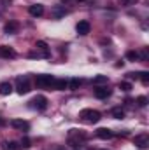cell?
Instances as JSON below:
<instances>
[{
	"label": "cell",
	"mask_w": 149,
	"mask_h": 150,
	"mask_svg": "<svg viewBox=\"0 0 149 150\" xmlns=\"http://www.w3.org/2000/svg\"><path fill=\"white\" fill-rule=\"evenodd\" d=\"M97 136L100 140H111L112 136H114V133H112L111 129H107V127H98L97 129Z\"/></svg>",
	"instance_id": "cell-14"
},
{
	"label": "cell",
	"mask_w": 149,
	"mask_h": 150,
	"mask_svg": "<svg viewBox=\"0 0 149 150\" xmlns=\"http://www.w3.org/2000/svg\"><path fill=\"white\" fill-rule=\"evenodd\" d=\"M11 126L14 127V129H18V131H30V124L27 122V120H21V119H14V120H11Z\"/></svg>",
	"instance_id": "cell-8"
},
{
	"label": "cell",
	"mask_w": 149,
	"mask_h": 150,
	"mask_svg": "<svg viewBox=\"0 0 149 150\" xmlns=\"http://www.w3.org/2000/svg\"><path fill=\"white\" fill-rule=\"evenodd\" d=\"M0 126H5V120H4V117H0Z\"/></svg>",
	"instance_id": "cell-29"
},
{
	"label": "cell",
	"mask_w": 149,
	"mask_h": 150,
	"mask_svg": "<svg viewBox=\"0 0 149 150\" xmlns=\"http://www.w3.org/2000/svg\"><path fill=\"white\" fill-rule=\"evenodd\" d=\"M51 87L56 89V91H65V89H69V80L67 79H54Z\"/></svg>",
	"instance_id": "cell-13"
},
{
	"label": "cell",
	"mask_w": 149,
	"mask_h": 150,
	"mask_svg": "<svg viewBox=\"0 0 149 150\" xmlns=\"http://www.w3.org/2000/svg\"><path fill=\"white\" fill-rule=\"evenodd\" d=\"M19 147H23V149H30V147H32V142H30L28 138H23V140L19 142Z\"/></svg>",
	"instance_id": "cell-26"
},
{
	"label": "cell",
	"mask_w": 149,
	"mask_h": 150,
	"mask_svg": "<svg viewBox=\"0 0 149 150\" xmlns=\"http://www.w3.org/2000/svg\"><path fill=\"white\" fill-rule=\"evenodd\" d=\"M35 49H37L39 58H49V56H51V51H49V47H47V44H46L44 40H37Z\"/></svg>",
	"instance_id": "cell-6"
},
{
	"label": "cell",
	"mask_w": 149,
	"mask_h": 150,
	"mask_svg": "<svg viewBox=\"0 0 149 150\" xmlns=\"http://www.w3.org/2000/svg\"><path fill=\"white\" fill-rule=\"evenodd\" d=\"M107 82V75H97L93 77V84H105Z\"/></svg>",
	"instance_id": "cell-22"
},
{
	"label": "cell",
	"mask_w": 149,
	"mask_h": 150,
	"mask_svg": "<svg viewBox=\"0 0 149 150\" xmlns=\"http://www.w3.org/2000/svg\"><path fill=\"white\" fill-rule=\"evenodd\" d=\"M67 12H69V11H67L63 5H56V7L51 11V14H53V18H54V19H60V18H63Z\"/></svg>",
	"instance_id": "cell-16"
},
{
	"label": "cell",
	"mask_w": 149,
	"mask_h": 150,
	"mask_svg": "<svg viewBox=\"0 0 149 150\" xmlns=\"http://www.w3.org/2000/svg\"><path fill=\"white\" fill-rule=\"evenodd\" d=\"M139 59H140V61H149V51L146 49V47L139 52Z\"/></svg>",
	"instance_id": "cell-24"
},
{
	"label": "cell",
	"mask_w": 149,
	"mask_h": 150,
	"mask_svg": "<svg viewBox=\"0 0 149 150\" xmlns=\"http://www.w3.org/2000/svg\"><path fill=\"white\" fill-rule=\"evenodd\" d=\"M30 108H34V110H46L47 108V98L42 96V94H37L35 98L30 100Z\"/></svg>",
	"instance_id": "cell-3"
},
{
	"label": "cell",
	"mask_w": 149,
	"mask_h": 150,
	"mask_svg": "<svg viewBox=\"0 0 149 150\" xmlns=\"http://www.w3.org/2000/svg\"><path fill=\"white\" fill-rule=\"evenodd\" d=\"M137 105H139V107H146V105H148V98H146V96H139V98H137Z\"/></svg>",
	"instance_id": "cell-27"
},
{
	"label": "cell",
	"mask_w": 149,
	"mask_h": 150,
	"mask_svg": "<svg viewBox=\"0 0 149 150\" xmlns=\"http://www.w3.org/2000/svg\"><path fill=\"white\" fill-rule=\"evenodd\" d=\"M79 117L84 122H88V124H97L102 119V113L98 112V110H93V108H84V110H81Z\"/></svg>",
	"instance_id": "cell-1"
},
{
	"label": "cell",
	"mask_w": 149,
	"mask_h": 150,
	"mask_svg": "<svg viewBox=\"0 0 149 150\" xmlns=\"http://www.w3.org/2000/svg\"><path fill=\"white\" fill-rule=\"evenodd\" d=\"M112 117H116V119H125V110H123L121 107L112 108Z\"/></svg>",
	"instance_id": "cell-19"
},
{
	"label": "cell",
	"mask_w": 149,
	"mask_h": 150,
	"mask_svg": "<svg viewBox=\"0 0 149 150\" xmlns=\"http://www.w3.org/2000/svg\"><path fill=\"white\" fill-rule=\"evenodd\" d=\"M16 91H18V94H27V93H30L28 77H18V79H16Z\"/></svg>",
	"instance_id": "cell-5"
},
{
	"label": "cell",
	"mask_w": 149,
	"mask_h": 150,
	"mask_svg": "<svg viewBox=\"0 0 149 150\" xmlns=\"http://www.w3.org/2000/svg\"><path fill=\"white\" fill-rule=\"evenodd\" d=\"M133 143H135L139 149H146V147L149 145V134H146V133L137 134V136L133 138Z\"/></svg>",
	"instance_id": "cell-9"
},
{
	"label": "cell",
	"mask_w": 149,
	"mask_h": 150,
	"mask_svg": "<svg viewBox=\"0 0 149 150\" xmlns=\"http://www.w3.org/2000/svg\"><path fill=\"white\" fill-rule=\"evenodd\" d=\"M86 140V134L84 133H79L77 129H72L70 134H69V143L70 147H81V143Z\"/></svg>",
	"instance_id": "cell-4"
},
{
	"label": "cell",
	"mask_w": 149,
	"mask_h": 150,
	"mask_svg": "<svg viewBox=\"0 0 149 150\" xmlns=\"http://www.w3.org/2000/svg\"><path fill=\"white\" fill-rule=\"evenodd\" d=\"M139 79H140L144 84H149V74L148 72H139Z\"/></svg>",
	"instance_id": "cell-25"
},
{
	"label": "cell",
	"mask_w": 149,
	"mask_h": 150,
	"mask_svg": "<svg viewBox=\"0 0 149 150\" xmlns=\"http://www.w3.org/2000/svg\"><path fill=\"white\" fill-rule=\"evenodd\" d=\"M18 30H19V23H18V21H9V23L4 26V32H5L7 35H14V33H18Z\"/></svg>",
	"instance_id": "cell-12"
},
{
	"label": "cell",
	"mask_w": 149,
	"mask_h": 150,
	"mask_svg": "<svg viewBox=\"0 0 149 150\" xmlns=\"http://www.w3.org/2000/svg\"><path fill=\"white\" fill-rule=\"evenodd\" d=\"M126 5H133V4H137V0H123Z\"/></svg>",
	"instance_id": "cell-28"
},
{
	"label": "cell",
	"mask_w": 149,
	"mask_h": 150,
	"mask_svg": "<svg viewBox=\"0 0 149 150\" xmlns=\"http://www.w3.org/2000/svg\"><path fill=\"white\" fill-rule=\"evenodd\" d=\"M119 89L125 91V93H130V91L133 89V86H132L130 82H121V84H119Z\"/></svg>",
	"instance_id": "cell-23"
},
{
	"label": "cell",
	"mask_w": 149,
	"mask_h": 150,
	"mask_svg": "<svg viewBox=\"0 0 149 150\" xmlns=\"http://www.w3.org/2000/svg\"><path fill=\"white\" fill-rule=\"evenodd\" d=\"M126 59H130V61H139V52H137V51H128V52H126Z\"/></svg>",
	"instance_id": "cell-21"
},
{
	"label": "cell",
	"mask_w": 149,
	"mask_h": 150,
	"mask_svg": "<svg viewBox=\"0 0 149 150\" xmlns=\"http://www.w3.org/2000/svg\"><path fill=\"white\" fill-rule=\"evenodd\" d=\"M19 145L16 142H4V150H18Z\"/></svg>",
	"instance_id": "cell-20"
},
{
	"label": "cell",
	"mask_w": 149,
	"mask_h": 150,
	"mask_svg": "<svg viewBox=\"0 0 149 150\" xmlns=\"http://www.w3.org/2000/svg\"><path fill=\"white\" fill-rule=\"evenodd\" d=\"M0 56L9 59V58H14L16 56V51L12 47H7V45H0Z\"/></svg>",
	"instance_id": "cell-15"
},
{
	"label": "cell",
	"mask_w": 149,
	"mask_h": 150,
	"mask_svg": "<svg viewBox=\"0 0 149 150\" xmlns=\"http://www.w3.org/2000/svg\"><path fill=\"white\" fill-rule=\"evenodd\" d=\"M81 84H82L81 79H70V80H69V89H70V91H77Z\"/></svg>",
	"instance_id": "cell-18"
},
{
	"label": "cell",
	"mask_w": 149,
	"mask_h": 150,
	"mask_svg": "<svg viewBox=\"0 0 149 150\" xmlns=\"http://www.w3.org/2000/svg\"><path fill=\"white\" fill-rule=\"evenodd\" d=\"M75 30H77L79 35H88V33L91 32V25H90L88 21H79L77 26H75Z\"/></svg>",
	"instance_id": "cell-10"
},
{
	"label": "cell",
	"mask_w": 149,
	"mask_h": 150,
	"mask_svg": "<svg viewBox=\"0 0 149 150\" xmlns=\"http://www.w3.org/2000/svg\"><path fill=\"white\" fill-rule=\"evenodd\" d=\"M111 89L107 87V86H100V87H97L95 91H93V94H95V98H98V100H105V98H109L111 96Z\"/></svg>",
	"instance_id": "cell-7"
},
{
	"label": "cell",
	"mask_w": 149,
	"mask_h": 150,
	"mask_svg": "<svg viewBox=\"0 0 149 150\" xmlns=\"http://www.w3.org/2000/svg\"><path fill=\"white\" fill-rule=\"evenodd\" d=\"M12 93V84L11 82H2L0 84V94L2 96H7V94H11Z\"/></svg>",
	"instance_id": "cell-17"
},
{
	"label": "cell",
	"mask_w": 149,
	"mask_h": 150,
	"mask_svg": "<svg viewBox=\"0 0 149 150\" xmlns=\"http://www.w3.org/2000/svg\"><path fill=\"white\" fill-rule=\"evenodd\" d=\"M28 12H30V16H34V18H40V16L44 14V5H42V4H34V5L28 7Z\"/></svg>",
	"instance_id": "cell-11"
},
{
	"label": "cell",
	"mask_w": 149,
	"mask_h": 150,
	"mask_svg": "<svg viewBox=\"0 0 149 150\" xmlns=\"http://www.w3.org/2000/svg\"><path fill=\"white\" fill-rule=\"evenodd\" d=\"M53 82H54V77H53V75H47V74L35 75V86L40 87V89H47V87H51Z\"/></svg>",
	"instance_id": "cell-2"
}]
</instances>
